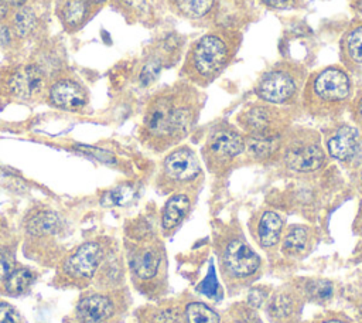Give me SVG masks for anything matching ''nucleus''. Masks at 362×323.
<instances>
[{
    "label": "nucleus",
    "instance_id": "1",
    "mask_svg": "<svg viewBox=\"0 0 362 323\" xmlns=\"http://www.w3.org/2000/svg\"><path fill=\"white\" fill-rule=\"evenodd\" d=\"M204 102L202 89L180 78L158 89L147 101L140 140L157 153L175 147L194 130Z\"/></svg>",
    "mask_w": 362,
    "mask_h": 323
},
{
    "label": "nucleus",
    "instance_id": "2",
    "mask_svg": "<svg viewBox=\"0 0 362 323\" xmlns=\"http://www.w3.org/2000/svg\"><path fill=\"white\" fill-rule=\"evenodd\" d=\"M243 41L238 28L216 26L194 40L185 54L178 76L197 88H208L233 62Z\"/></svg>",
    "mask_w": 362,
    "mask_h": 323
},
{
    "label": "nucleus",
    "instance_id": "3",
    "mask_svg": "<svg viewBox=\"0 0 362 323\" xmlns=\"http://www.w3.org/2000/svg\"><path fill=\"white\" fill-rule=\"evenodd\" d=\"M355 94L354 76L341 65L331 64L308 72L300 109L314 119L338 120Z\"/></svg>",
    "mask_w": 362,
    "mask_h": 323
},
{
    "label": "nucleus",
    "instance_id": "4",
    "mask_svg": "<svg viewBox=\"0 0 362 323\" xmlns=\"http://www.w3.org/2000/svg\"><path fill=\"white\" fill-rule=\"evenodd\" d=\"M215 252L221 276L230 293L250 285L262 272V258L233 227H225L216 234Z\"/></svg>",
    "mask_w": 362,
    "mask_h": 323
},
{
    "label": "nucleus",
    "instance_id": "5",
    "mask_svg": "<svg viewBox=\"0 0 362 323\" xmlns=\"http://www.w3.org/2000/svg\"><path fill=\"white\" fill-rule=\"evenodd\" d=\"M328 163L321 133L304 126H291L281 139L276 166L291 176H310Z\"/></svg>",
    "mask_w": 362,
    "mask_h": 323
},
{
    "label": "nucleus",
    "instance_id": "6",
    "mask_svg": "<svg viewBox=\"0 0 362 323\" xmlns=\"http://www.w3.org/2000/svg\"><path fill=\"white\" fill-rule=\"evenodd\" d=\"M308 69L293 60H280L269 65L257 78L253 94L257 101L277 106H300Z\"/></svg>",
    "mask_w": 362,
    "mask_h": 323
},
{
    "label": "nucleus",
    "instance_id": "7",
    "mask_svg": "<svg viewBox=\"0 0 362 323\" xmlns=\"http://www.w3.org/2000/svg\"><path fill=\"white\" fill-rule=\"evenodd\" d=\"M201 157L215 177H225L245 157V135L226 119L209 126L201 146Z\"/></svg>",
    "mask_w": 362,
    "mask_h": 323
},
{
    "label": "nucleus",
    "instance_id": "8",
    "mask_svg": "<svg viewBox=\"0 0 362 323\" xmlns=\"http://www.w3.org/2000/svg\"><path fill=\"white\" fill-rule=\"evenodd\" d=\"M204 183V170L197 152L189 144H177L164 156L156 178L160 193H198Z\"/></svg>",
    "mask_w": 362,
    "mask_h": 323
},
{
    "label": "nucleus",
    "instance_id": "9",
    "mask_svg": "<svg viewBox=\"0 0 362 323\" xmlns=\"http://www.w3.org/2000/svg\"><path fill=\"white\" fill-rule=\"evenodd\" d=\"M300 106H277L255 101L243 106L235 116V125L247 136H283L297 116Z\"/></svg>",
    "mask_w": 362,
    "mask_h": 323
},
{
    "label": "nucleus",
    "instance_id": "10",
    "mask_svg": "<svg viewBox=\"0 0 362 323\" xmlns=\"http://www.w3.org/2000/svg\"><path fill=\"white\" fill-rule=\"evenodd\" d=\"M49 74L35 61L0 67V96L16 101H37L45 96Z\"/></svg>",
    "mask_w": 362,
    "mask_h": 323
},
{
    "label": "nucleus",
    "instance_id": "11",
    "mask_svg": "<svg viewBox=\"0 0 362 323\" xmlns=\"http://www.w3.org/2000/svg\"><path fill=\"white\" fill-rule=\"evenodd\" d=\"M322 144L328 157L348 171L362 166V130L345 120H332L321 130Z\"/></svg>",
    "mask_w": 362,
    "mask_h": 323
},
{
    "label": "nucleus",
    "instance_id": "12",
    "mask_svg": "<svg viewBox=\"0 0 362 323\" xmlns=\"http://www.w3.org/2000/svg\"><path fill=\"white\" fill-rule=\"evenodd\" d=\"M45 98L52 106L71 112L82 110L89 102L86 86L68 68L59 69L49 76Z\"/></svg>",
    "mask_w": 362,
    "mask_h": 323
},
{
    "label": "nucleus",
    "instance_id": "13",
    "mask_svg": "<svg viewBox=\"0 0 362 323\" xmlns=\"http://www.w3.org/2000/svg\"><path fill=\"white\" fill-rule=\"evenodd\" d=\"M10 27L18 47L30 41H42L45 31V14L33 0L11 11L6 21Z\"/></svg>",
    "mask_w": 362,
    "mask_h": 323
},
{
    "label": "nucleus",
    "instance_id": "14",
    "mask_svg": "<svg viewBox=\"0 0 362 323\" xmlns=\"http://www.w3.org/2000/svg\"><path fill=\"white\" fill-rule=\"evenodd\" d=\"M103 259L100 244L89 241L78 246L62 264V272L71 280H89Z\"/></svg>",
    "mask_w": 362,
    "mask_h": 323
},
{
    "label": "nucleus",
    "instance_id": "15",
    "mask_svg": "<svg viewBox=\"0 0 362 323\" xmlns=\"http://www.w3.org/2000/svg\"><path fill=\"white\" fill-rule=\"evenodd\" d=\"M164 265V252L160 242L137 244L129 252V268L134 279L140 282L154 280Z\"/></svg>",
    "mask_w": 362,
    "mask_h": 323
},
{
    "label": "nucleus",
    "instance_id": "16",
    "mask_svg": "<svg viewBox=\"0 0 362 323\" xmlns=\"http://www.w3.org/2000/svg\"><path fill=\"white\" fill-rule=\"evenodd\" d=\"M304 299L294 286L280 288L272 292L264 303L266 314L273 323H297Z\"/></svg>",
    "mask_w": 362,
    "mask_h": 323
},
{
    "label": "nucleus",
    "instance_id": "17",
    "mask_svg": "<svg viewBox=\"0 0 362 323\" xmlns=\"http://www.w3.org/2000/svg\"><path fill=\"white\" fill-rule=\"evenodd\" d=\"M252 231L260 248L267 252L276 251L284 231V218L273 208H263L255 214Z\"/></svg>",
    "mask_w": 362,
    "mask_h": 323
},
{
    "label": "nucleus",
    "instance_id": "18",
    "mask_svg": "<svg viewBox=\"0 0 362 323\" xmlns=\"http://www.w3.org/2000/svg\"><path fill=\"white\" fill-rule=\"evenodd\" d=\"M339 64L352 75H362V18L356 17L339 38Z\"/></svg>",
    "mask_w": 362,
    "mask_h": 323
},
{
    "label": "nucleus",
    "instance_id": "19",
    "mask_svg": "<svg viewBox=\"0 0 362 323\" xmlns=\"http://www.w3.org/2000/svg\"><path fill=\"white\" fill-rule=\"evenodd\" d=\"M98 8L89 0H57L55 16L68 34L82 30L95 16Z\"/></svg>",
    "mask_w": 362,
    "mask_h": 323
},
{
    "label": "nucleus",
    "instance_id": "20",
    "mask_svg": "<svg viewBox=\"0 0 362 323\" xmlns=\"http://www.w3.org/2000/svg\"><path fill=\"white\" fill-rule=\"evenodd\" d=\"M116 313V302L105 293H89L76 306L79 323H106Z\"/></svg>",
    "mask_w": 362,
    "mask_h": 323
},
{
    "label": "nucleus",
    "instance_id": "21",
    "mask_svg": "<svg viewBox=\"0 0 362 323\" xmlns=\"http://www.w3.org/2000/svg\"><path fill=\"white\" fill-rule=\"evenodd\" d=\"M197 193L177 191L171 193L164 203L160 214V225L163 232L168 234L174 231L191 212L194 207Z\"/></svg>",
    "mask_w": 362,
    "mask_h": 323
},
{
    "label": "nucleus",
    "instance_id": "22",
    "mask_svg": "<svg viewBox=\"0 0 362 323\" xmlns=\"http://www.w3.org/2000/svg\"><path fill=\"white\" fill-rule=\"evenodd\" d=\"M177 16L199 26L214 23L219 13V0H165Z\"/></svg>",
    "mask_w": 362,
    "mask_h": 323
},
{
    "label": "nucleus",
    "instance_id": "23",
    "mask_svg": "<svg viewBox=\"0 0 362 323\" xmlns=\"http://www.w3.org/2000/svg\"><path fill=\"white\" fill-rule=\"evenodd\" d=\"M314 242V228L305 224H293L283 231L280 251L287 258H303L311 251Z\"/></svg>",
    "mask_w": 362,
    "mask_h": 323
},
{
    "label": "nucleus",
    "instance_id": "24",
    "mask_svg": "<svg viewBox=\"0 0 362 323\" xmlns=\"http://www.w3.org/2000/svg\"><path fill=\"white\" fill-rule=\"evenodd\" d=\"M283 136H247L245 135V159L257 164H276Z\"/></svg>",
    "mask_w": 362,
    "mask_h": 323
},
{
    "label": "nucleus",
    "instance_id": "25",
    "mask_svg": "<svg viewBox=\"0 0 362 323\" xmlns=\"http://www.w3.org/2000/svg\"><path fill=\"white\" fill-rule=\"evenodd\" d=\"M293 286L304 300L317 305H327L335 296L334 282L325 278H300Z\"/></svg>",
    "mask_w": 362,
    "mask_h": 323
},
{
    "label": "nucleus",
    "instance_id": "26",
    "mask_svg": "<svg viewBox=\"0 0 362 323\" xmlns=\"http://www.w3.org/2000/svg\"><path fill=\"white\" fill-rule=\"evenodd\" d=\"M110 3L129 23H140L147 27L157 23V11L151 0H112Z\"/></svg>",
    "mask_w": 362,
    "mask_h": 323
},
{
    "label": "nucleus",
    "instance_id": "27",
    "mask_svg": "<svg viewBox=\"0 0 362 323\" xmlns=\"http://www.w3.org/2000/svg\"><path fill=\"white\" fill-rule=\"evenodd\" d=\"M62 228L59 215L52 210H38L25 222V230L33 237L57 235Z\"/></svg>",
    "mask_w": 362,
    "mask_h": 323
},
{
    "label": "nucleus",
    "instance_id": "28",
    "mask_svg": "<svg viewBox=\"0 0 362 323\" xmlns=\"http://www.w3.org/2000/svg\"><path fill=\"white\" fill-rule=\"evenodd\" d=\"M182 323H222V317L205 302L188 300L182 305Z\"/></svg>",
    "mask_w": 362,
    "mask_h": 323
},
{
    "label": "nucleus",
    "instance_id": "29",
    "mask_svg": "<svg viewBox=\"0 0 362 323\" xmlns=\"http://www.w3.org/2000/svg\"><path fill=\"white\" fill-rule=\"evenodd\" d=\"M136 196V187L130 183H124L120 186H116L115 188L106 191L102 196L100 203L106 207H117V205H126L129 204Z\"/></svg>",
    "mask_w": 362,
    "mask_h": 323
},
{
    "label": "nucleus",
    "instance_id": "30",
    "mask_svg": "<svg viewBox=\"0 0 362 323\" xmlns=\"http://www.w3.org/2000/svg\"><path fill=\"white\" fill-rule=\"evenodd\" d=\"M34 280V275L27 268H14L13 272L4 279V289L8 295H18L24 292Z\"/></svg>",
    "mask_w": 362,
    "mask_h": 323
},
{
    "label": "nucleus",
    "instance_id": "31",
    "mask_svg": "<svg viewBox=\"0 0 362 323\" xmlns=\"http://www.w3.org/2000/svg\"><path fill=\"white\" fill-rule=\"evenodd\" d=\"M222 323H262V320L255 307L247 303H235L226 310Z\"/></svg>",
    "mask_w": 362,
    "mask_h": 323
},
{
    "label": "nucleus",
    "instance_id": "32",
    "mask_svg": "<svg viewBox=\"0 0 362 323\" xmlns=\"http://www.w3.org/2000/svg\"><path fill=\"white\" fill-rule=\"evenodd\" d=\"M147 323H182V305L168 303L154 307L147 314Z\"/></svg>",
    "mask_w": 362,
    "mask_h": 323
},
{
    "label": "nucleus",
    "instance_id": "33",
    "mask_svg": "<svg viewBox=\"0 0 362 323\" xmlns=\"http://www.w3.org/2000/svg\"><path fill=\"white\" fill-rule=\"evenodd\" d=\"M348 113L352 119V123L362 130V86L355 89L354 98L348 106Z\"/></svg>",
    "mask_w": 362,
    "mask_h": 323
},
{
    "label": "nucleus",
    "instance_id": "34",
    "mask_svg": "<svg viewBox=\"0 0 362 323\" xmlns=\"http://www.w3.org/2000/svg\"><path fill=\"white\" fill-rule=\"evenodd\" d=\"M256 1L269 10H277V11L293 10L301 6V0H256Z\"/></svg>",
    "mask_w": 362,
    "mask_h": 323
},
{
    "label": "nucleus",
    "instance_id": "35",
    "mask_svg": "<svg viewBox=\"0 0 362 323\" xmlns=\"http://www.w3.org/2000/svg\"><path fill=\"white\" fill-rule=\"evenodd\" d=\"M14 269V256L8 249L0 248V280L4 279L13 272Z\"/></svg>",
    "mask_w": 362,
    "mask_h": 323
},
{
    "label": "nucleus",
    "instance_id": "36",
    "mask_svg": "<svg viewBox=\"0 0 362 323\" xmlns=\"http://www.w3.org/2000/svg\"><path fill=\"white\" fill-rule=\"evenodd\" d=\"M269 295H270V293H269L267 290H264V288H260V286H259V288H253V289H250L249 293H247V300H246V303H247L249 306L257 309V307H260L262 305L266 303Z\"/></svg>",
    "mask_w": 362,
    "mask_h": 323
},
{
    "label": "nucleus",
    "instance_id": "37",
    "mask_svg": "<svg viewBox=\"0 0 362 323\" xmlns=\"http://www.w3.org/2000/svg\"><path fill=\"white\" fill-rule=\"evenodd\" d=\"M18 312L8 303L0 302V323H20Z\"/></svg>",
    "mask_w": 362,
    "mask_h": 323
},
{
    "label": "nucleus",
    "instance_id": "38",
    "mask_svg": "<svg viewBox=\"0 0 362 323\" xmlns=\"http://www.w3.org/2000/svg\"><path fill=\"white\" fill-rule=\"evenodd\" d=\"M78 149H81L83 153H86V154H89V156L96 157L98 160H100V162H103V163H113V162H115V157L112 156V153H109V152H106V150H102V149H98V147L85 146V144L78 146Z\"/></svg>",
    "mask_w": 362,
    "mask_h": 323
},
{
    "label": "nucleus",
    "instance_id": "39",
    "mask_svg": "<svg viewBox=\"0 0 362 323\" xmlns=\"http://www.w3.org/2000/svg\"><path fill=\"white\" fill-rule=\"evenodd\" d=\"M313 323H352L348 317L342 316V314H329V316H325L317 322H313Z\"/></svg>",
    "mask_w": 362,
    "mask_h": 323
},
{
    "label": "nucleus",
    "instance_id": "40",
    "mask_svg": "<svg viewBox=\"0 0 362 323\" xmlns=\"http://www.w3.org/2000/svg\"><path fill=\"white\" fill-rule=\"evenodd\" d=\"M11 11H13V10H11V7L8 6L7 0H0V26L4 24V23L8 20Z\"/></svg>",
    "mask_w": 362,
    "mask_h": 323
},
{
    "label": "nucleus",
    "instance_id": "41",
    "mask_svg": "<svg viewBox=\"0 0 362 323\" xmlns=\"http://www.w3.org/2000/svg\"><path fill=\"white\" fill-rule=\"evenodd\" d=\"M352 180L355 183V187L356 190L361 193L362 196V166L358 167L355 171H352Z\"/></svg>",
    "mask_w": 362,
    "mask_h": 323
},
{
    "label": "nucleus",
    "instance_id": "42",
    "mask_svg": "<svg viewBox=\"0 0 362 323\" xmlns=\"http://www.w3.org/2000/svg\"><path fill=\"white\" fill-rule=\"evenodd\" d=\"M354 228L358 234L362 235V198H361V203H359V208H358V212H356V217H355V222H354Z\"/></svg>",
    "mask_w": 362,
    "mask_h": 323
},
{
    "label": "nucleus",
    "instance_id": "43",
    "mask_svg": "<svg viewBox=\"0 0 362 323\" xmlns=\"http://www.w3.org/2000/svg\"><path fill=\"white\" fill-rule=\"evenodd\" d=\"M349 7L359 18H362V0H349Z\"/></svg>",
    "mask_w": 362,
    "mask_h": 323
},
{
    "label": "nucleus",
    "instance_id": "44",
    "mask_svg": "<svg viewBox=\"0 0 362 323\" xmlns=\"http://www.w3.org/2000/svg\"><path fill=\"white\" fill-rule=\"evenodd\" d=\"M31 0H7V3H8V6L11 7V10H16V8H20V7H23V6H25V4H28Z\"/></svg>",
    "mask_w": 362,
    "mask_h": 323
},
{
    "label": "nucleus",
    "instance_id": "45",
    "mask_svg": "<svg viewBox=\"0 0 362 323\" xmlns=\"http://www.w3.org/2000/svg\"><path fill=\"white\" fill-rule=\"evenodd\" d=\"M356 320L358 323H362V298L356 303Z\"/></svg>",
    "mask_w": 362,
    "mask_h": 323
},
{
    "label": "nucleus",
    "instance_id": "46",
    "mask_svg": "<svg viewBox=\"0 0 362 323\" xmlns=\"http://www.w3.org/2000/svg\"><path fill=\"white\" fill-rule=\"evenodd\" d=\"M98 10L100 8V7H103L106 3H109V1H112V0H89Z\"/></svg>",
    "mask_w": 362,
    "mask_h": 323
},
{
    "label": "nucleus",
    "instance_id": "47",
    "mask_svg": "<svg viewBox=\"0 0 362 323\" xmlns=\"http://www.w3.org/2000/svg\"><path fill=\"white\" fill-rule=\"evenodd\" d=\"M361 252H362V245H361Z\"/></svg>",
    "mask_w": 362,
    "mask_h": 323
}]
</instances>
